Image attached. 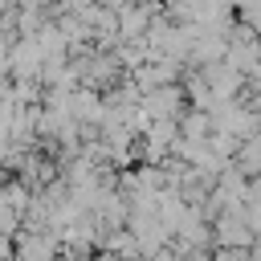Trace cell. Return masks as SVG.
Here are the masks:
<instances>
[{
  "mask_svg": "<svg viewBox=\"0 0 261 261\" xmlns=\"http://www.w3.org/2000/svg\"><path fill=\"white\" fill-rule=\"evenodd\" d=\"M16 261H57V237L41 232V228H29L16 241Z\"/></svg>",
  "mask_w": 261,
  "mask_h": 261,
  "instance_id": "6da1fadb",
  "label": "cell"
}]
</instances>
